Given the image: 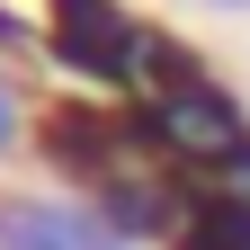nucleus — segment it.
<instances>
[{
    "mask_svg": "<svg viewBox=\"0 0 250 250\" xmlns=\"http://www.w3.org/2000/svg\"><path fill=\"white\" fill-rule=\"evenodd\" d=\"M143 81H152V134H161L170 152H188V161H250V125H241V107L214 99L197 62H179L170 45H152Z\"/></svg>",
    "mask_w": 250,
    "mask_h": 250,
    "instance_id": "1",
    "label": "nucleus"
},
{
    "mask_svg": "<svg viewBox=\"0 0 250 250\" xmlns=\"http://www.w3.org/2000/svg\"><path fill=\"white\" fill-rule=\"evenodd\" d=\"M54 45H62V62H81V72H99V81H134L152 62V36L116 0H54Z\"/></svg>",
    "mask_w": 250,
    "mask_h": 250,
    "instance_id": "2",
    "label": "nucleus"
},
{
    "mask_svg": "<svg viewBox=\"0 0 250 250\" xmlns=\"http://www.w3.org/2000/svg\"><path fill=\"white\" fill-rule=\"evenodd\" d=\"M197 250H250V206L206 197V206H197Z\"/></svg>",
    "mask_w": 250,
    "mask_h": 250,
    "instance_id": "3",
    "label": "nucleus"
},
{
    "mask_svg": "<svg viewBox=\"0 0 250 250\" xmlns=\"http://www.w3.org/2000/svg\"><path fill=\"white\" fill-rule=\"evenodd\" d=\"M0 125H9V99H0Z\"/></svg>",
    "mask_w": 250,
    "mask_h": 250,
    "instance_id": "4",
    "label": "nucleus"
}]
</instances>
